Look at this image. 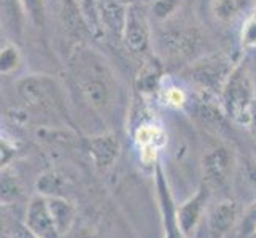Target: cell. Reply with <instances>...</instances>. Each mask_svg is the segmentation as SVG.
I'll return each instance as SVG.
<instances>
[{
  "label": "cell",
  "mask_w": 256,
  "mask_h": 238,
  "mask_svg": "<svg viewBox=\"0 0 256 238\" xmlns=\"http://www.w3.org/2000/svg\"><path fill=\"white\" fill-rule=\"evenodd\" d=\"M121 40L124 41L126 48L134 56L144 57L148 54L150 45H152V30H150V22L145 10L140 3L130 5L128 8L126 25Z\"/></svg>",
  "instance_id": "obj_3"
},
{
  "label": "cell",
  "mask_w": 256,
  "mask_h": 238,
  "mask_svg": "<svg viewBox=\"0 0 256 238\" xmlns=\"http://www.w3.org/2000/svg\"><path fill=\"white\" fill-rule=\"evenodd\" d=\"M48 208L59 235L62 237L70 232L75 224V208L66 197H46Z\"/></svg>",
  "instance_id": "obj_14"
},
{
  "label": "cell",
  "mask_w": 256,
  "mask_h": 238,
  "mask_svg": "<svg viewBox=\"0 0 256 238\" xmlns=\"http://www.w3.org/2000/svg\"><path fill=\"white\" fill-rule=\"evenodd\" d=\"M236 165L234 154L226 146H218L204 156L202 169L207 188H223L229 181Z\"/></svg>",
  "instance_id": "obj_5"
},
{
  "label": "cell",
  "mask_w": 256,
  "mask_h": 238,
  "mask_svg": "<svg viewBox=\"0 0 256 238\" xmlns=\"http://www.w3.org/2000/svg\"><path fill=\"white\" fill-rule=\"evenodd\" d=\"M180 3H182V0H153L152 14L156 19L164 21L176 11V8L180 6Z\"/></svg>",
  "instance_id": "obj_21"
},
{
  "label": "cell",
  "mask_w": 256,
  "mask_h": 238,
  "mask_svg": "<svg viewBox=\"0 0 256 238\" xmlns=\"http://www.w3.org/2000/svg\"><path fill=\"white\" fill-rule=\"evenodd\" d=\"M208 200V188H200L194 197L176 208V219L183 235L186 238H194L199 231L202 218H204Z\"/></svg>",
  "instance_id": "obj_7"
},
{
  "label": "cell",
  "mask_w": 256,
  "mask_h": 238,
  "mask_svg": "<svg viewBox=\"0 0 256 238\" xmlns=\"http://www.w3.org/2000/svg\"><path fill=\"white\" fill-rule=\"evenodd\" d=\"M22 8L21 0H0V21L8 30L18 35L22 30Z\"/></svg>",
  "instance_id": "obj_17"
},
{
  "label": "cell",
  "mask_w": 256,
  "mask_h": 238,
  "mask_svg": "<svg viewBox=\"0 0 256 238\" xmlns=\"http://www.w3.org/2000/svg\"><path fill=\"white\" fill-rule=\"evenodd\" d=\"M245 173H246V180L252 183L253 188H256V159H254V161L246 162Z\"/></svg>",
  "instance_id": "obj_27"
},
{
  "label": "cell",
  "mask_w": 256,
  "mask_h": 238,
  "mask_svg": "<svg viewBox=\"0 0 256 238\" xmlns=\"http://www.w3.org/2000/svg\"><path fill=\"white\" fill-rule=\"evenodd\" d=\"M13 156H14V149L6 142H4V140H0V169L10 162Z\"/></svg>",
  "instance_id": "obj_26"
},
{
  "label": "cell",
  "mask_w": 256,
  "mask_h": 238,
  "mask_svg": "<svg viewBox=\"0 0 256 238\" xmlns=\"http://www.w3.org/2000/svg\"><path fill=\"white\" fill-rule=\"evenodd\" d=\"M24 11L30 16V19L37 24H45V2L43 0H21Z\"/></svg>",
  "instance_id": "obj_24"
},
{
  "label": "cell",
  "mask_w": 256,
  "mask_h": 238,
  "mask_svg": "<svg viewBox=\"0 0 256 238\" xmlns=\"http://www.w3.org/2000/svg\"><path fill=\"white\" fill-rule=\"evenodd\" d=\"M16 87L20 95L30 105L43 103L46 100V97L52 92V89H56L54 83L50 78L38 76V75H30L20 79Z\"/></svg>",
  "instance_id": "obj_13"
},
{
  "label": "cell",
  "mask_w": 256,
  "mask_h": 238,
  "mask_svg": "<svg viewBox=\"0 0 256 238\" xmlns=\"http://www.w3.org/2000/svg\"><path fill=\"white\" fill-rule=\"evenodd\" d=\"M162 76V65L156 57H150L145 60L137 76V89L144 94L154 92L158 89Z\"/></svg>",
  "instance_id": "obj_15"
},
{
  "label": "cell",
  "mask_w": 256,
  "mask_h": 238,
  "mask_svg": "<svg viewBox=\"0 0 256 238\" xmlns=\"http://www.w3.org/2000/svg\"><path fill=\"white\" fill-rule=\"evenodd\" d=\"M234 67L223 56H207L194 60L182 70V78L208 94H222L226 79Z\"/></svg>",
  "instance_id": "obj_2"
},
{
  "label": "cell",
  "mask_w": 256,
  "mask_h": 238,
  "mask_svg": "<svg viewBox=\"0 0 256 238\" xmlns=\"http://www.w3.org/2000/svg\"><path fill=\"white\" fill-rule=\"evenodd\" d=\"M156 188L158 196H160V205L162 213V223H164V232L166 238H186L183 235L182 229L178 226V219H176V208L174 205V199L170 196L169 186L164 178V173L161 165H156Z\"/></svg>",
  "instance_id": "obj_9"
},
{
  "label": "cell",
  "mask_w": 256,
  "mask_h": 238,
  "mask_svg": "<svg viewBox=\"0 0 256 238\" xmlns=\"http://www.w3.org/2000/svg\"><path fill=\"white\" fill-rule=\"evenodd\" d=\"M248 129H250V132H252L253 138L256 140V103H254V107H253V111H252V119H250Z\"/></svg>",
  "instance_id": "obj_29"
},
{
  "label": "cell",
  "mask_w": 256,
  "mask_h": 238,
  "mask_svg": "<svg viewBox=\"0 0 256 238\" xmlns=\"http://www.w3.org/2000/svg\"><path fill=\"white\" fill-rule=\"evenodd\" d=\"M237 205L232 200H223L206 211V226L212 238H223L237 221Z\"/></svg>",
  "instance_id": "obj_8"
},
{
  "label": "cell",
  "mask_w": 256,
  "mask_h": 238,
  "mask_svg": "<svg viewBox=\"0 0 256 238\" xmlns=\"http://www.w3.org/2000/svg\"><path fill=\"white\" fill-rule=\"evenodd\" d=\"M239 235L242 238L256 235V200L245 210L242 221L239 224Z\"/></svg>",
  "instance_id": "obj_22"
},
{
  "label": "cell",
  "mask_w": 256,
  "mask_h": 238,
  "mask_svg": "<svg viewBox=\"0 0 256 238\" xmlns=\"http://www.w3.org/2000/svg\"><path fill=\"white\" fill-rule=\"evenodd\" d=\"M121 151V145L116 135L102 134L90 140V154L97 169H108L114 164Z\"/></svg>",
  "instance_id": "obj_12"
},
{
  "label": "cell",
  "mask_w": 256,
  "mask_h": 238,
  "mask_svg": "<svg viewBox=\"0 0 256 238\" xmlns=\"http://www.w3.org/2000/svg\"><path fill=\"white\" fill-rule=\"evenodd\" d=\"M8 224V204L0 202V232H4Z\"/></svg>",
  "instance_id": "obj_28"
},
{
  "label": "cell",
  "mask_w": 256,
  "mask_h": 238,
  "mask_svg": "<svg viewBox=\"0 0 256 238\" xmlns=\"http://www.w3.org/2000/svg\"><path fill=\"white\" fill-rule=\"evenodd\" d=\"M128 5L121 3L120 0H97V19H99L100 29L110 32L113 37L122 38L124 32L126 17H128Z\"/></svg>",
  "instance_id": "obj_10"
},
{
  "label": "cell",
  "mask_w": 256,
  "mask_h": 238,
  "mask_svg": "<svg viewBox=\"0 0 256 238\" xmlns=\"http://www.w3.org/2000/svg\"><path fill=\"white\" fill-rule=\"evenodd\" d=\"M161 45L170 57H190L200 45V37L194 29H174L161 35Z\"/></svg>",
  "instance_id": "obj_11"
},
{
  "label": "cell",
  "mask_w": 256,
  "mask_h": 238,
  "mask_svg": "<svg viewBox=\"0 0 256 238\" xmlns=\"http://www.w3.org/2000/svg\"><path fill=\"white\" fill-rule=\"evenodd\" d=\"M70 188L67 176L59 172L43 173L37 181V191L43 197H62V194Z\"/></svg>",
  "instance_id": "obj_16"
},
{
  "label": "cell",
  "mask_w": 256,
  "mask_h": 238,
  "mask_svg": "<svg viewBox=\"0 0 256 238\" xmlns=\"http://www.w3.org/2000/svg\"><path fill=\"white\" fill-rule=\"evenodd\" d=\"M104 64H100L99 67L88 65L83 70L82 78L78 79V84H80V91L83 94V97L86 99V102L91 105L94 110H107L112 103V97H113V91L107 81V78H104L102 73Z\"/></svg>",
  "instance_id": "obj_4"
},
{
  "label": "cell",
  "mask_w": 256,
  "mask_h": 238,
  "mask_svg": "<svg viewBox=\"0 0 256 238\" xmlns=\"http://www.w3.org/2000/svg\"><path fill=\"white\" fill-rule=\"evenodd\" d=\"M240 8H242V0H215L214 13L218 19L229 21L234 16L239 14Z\"/></svg>",
  "instance_id": "obj_18"
},
{
  "label": "cell",
  "mask_w": 256,
  "mask_h": 238,
  "mask_svg": "<svg viewBox=\"0 0 256 238\" xmlns=\"http://www.w3.org/2000/svg\"><path fill=\"white\" fill-rule=\"evenodd\" d=\"M242 45L246 48L256 46V13L248 17L242 29Z\"/></svg>",
  "instance_id": "obj_25"
},
{
  "label": "cell",
  "mask_w": 256,
  "mask_h": 238,
  "mask_svg": "<svg viewBox=\"0 0 256 238\" xmlns=\"http://www.w3.org/2000/svg\"><path fill=\"white\" fill-rule=\"evenodd\" d=\"M21 196V189L18 186V183L12 178L0 180V202L2 204H13L18 197Z\"/></svg>",
  "instance_id": "obj_23"
},
{
  "label": "cell",
  "mask_w": 256,
  "mask_h": 238,
  "mask_svg": "<svg viewBox=\"0 0 256 238\" xmlns=\"http://www.w3.org/2000/svg\"><path fill=\"white\" fill-rule=\"evenodd\" d=\"M20 60H21L20 51H18L14 45L4 46L0 49V73L6 75L13 72V70L20 65Z\"/></svg>",
  "instance_id": "obj_19"
},
{
  "label": "cell",
  "mask_w": 256,
  "mask_h": 238,
  "mask_svg": "<svg viewBox=\"0 0 256 238\" xmlns=\"http://www.w3.org/2000/svg\"><path fill=\"white\" fill-rule=\"evenodd\" d=\"M78 8H80V11L84 17V21L88 22V25L97 32L100 29V24H99V19H97V0H75Z\"/></svg>",
  "instance_id": "obj_20"
},
{
  "label": "cell",
  "mask_w": 256,
  "mask_h": 238,
  "mask_svg": "<svg viewBox=\"0 0 256 238\" xmlns=\"http://www.w3.org/2000/svg\"><path fill=\"white\" fill-rule=\"evenodd\" d=\"M121 3H124V5H128V6H130V5H136V3H140L142 0H120Z\"/></svg>",
  "instance_id": "obj_30"
},
{
  "label": "cell",
  "mask_w": 256,
  "mask_h": 238,
  "mask_svg": "<svg viewBox=\"0 0 256 238\" xmlns=\"http://www.w3.org/2000/svg\"><path fill=\"white\" fill-rule=\"evenodd\" d=\"M220 95L226 116L236 124L248 126L256 103V86L248 67L244 62L231 70Z\"/></svg>",
  "instance_id": "obj_1"
},
{
  "label": "cell",
  "mask_w": 256,
  "mask_h": 238,
  "mask_svg": "<svg viewBox=\"0 0 256 238\" xmlns=\"http://www.w3.org/2000/svg\"><path fill=\"white\" fill-rule=\"evenodd\" d=\"M75 238H92V237L90 234H86V232H82L80 235H76Z\"/></svg>",
  "instance_id": "obj_31"
},
{
  "label": "cell",
  "mask_w": 256,
  "mask_h": 238,
  "mask_svg": "<svg viewBox=\"0 0 256 238\" xmlns=\"http://www.w3.org/2000/svg\"><path fill=\"white\" fill-rule=\"evenodd\" d=\"M24 229L35 238H60L51 218L46 197L38 194L30 199L28 210H26Z\"/></svg>",
  "instance_id": "obj_6"
}]
</instances>
